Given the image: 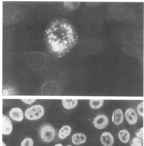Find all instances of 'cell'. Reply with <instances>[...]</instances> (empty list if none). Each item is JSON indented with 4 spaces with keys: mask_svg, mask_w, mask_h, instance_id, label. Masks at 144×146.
I'll use <instances>...</instances> for the list:
<instances>
[{
    "mask_svg": "<svg viewBox=\"0 0 144 146\" xmlns=\"http://www.w3.org/2000/svg\"><path fill=\"white\" fill-rule=\"evenodd\" d=\"M21 100L25 104L31 105L33 103L36 101V100L22 99Z\"/></svg>",
    "mask_w": 144,
    "mask_h": 146,
    "instance_id": "cell-19",
    "label": "cell"
},
{
    "mask_svg": "<svg viewBox=\"0 0 144 146\" xmlns=\"http://www.w3.org/2000/svg\"><path fill=\"white\" fill-rule=\"evenodd\" d=\"M142 140L139 138L134 137L131 146H142Z\"/></svg>",
    "mask_w": 144,
    "mask_h": 146,
    "instance_id": "cell-16",
    "label": "cell"
},
{
    "mask_svg": "<svg viewBox=\"0 0 144 146\" xmlns=\"http://www.w3.org/2000/svg\"><path fill=\"white\" fill-rule=\"evenodd\" d=\"M54 146H63L61 144V143H59V144H57L56 145Z\"/></svg>",
    "mask_w": 144,
    "mask_h": 146,
    "instance_id": "cell-21",
    "label": "cell"
},
{
    "mask_svg": "<svg viewBox=\"0 0 144 146\" xmlns=\"http://www.w3.org/2000/svg\"><path fill=\"white\" fill-rule=\"evenodd\" d=\"M137 110L139 114L141 117L144 116V103L142 102L139 104L137 106Z\"/></svg>",
    "mask_w": 144,
    "mask_h": 146,
    "instance_id": "cell-17",
    "label": "cell"
},
{
    "mask_svg": "<svg viewBox=\"0 0 144 146\" xmlns=\"http://www.w3.org/2000/svg\"><path fill=\"white\" fill-rule=\"evenodd\" d=\"M112 119L113 122L114 123V112L112 115Z\"/></svg>",
    "mask_w": 144,
    "mask_h": 146,
    "instance_id": "cell-20",
    "label": "cell"
},
{
    "mask_svg": "<svg viewBox=\"0 0 144 146\" xmlns=\"http://www.w3.org/2000/svg\"><path fill=\"white\" fill-rule=\"evenodd\" d=\"M104 100H90V107L93 109H98L103 106Z\"/></svg>",
    "mask_w": 144,
    "mask_h": 146,
    "instance_id": "cell-14",
    "label": "cell"
},
{
    "mask_svg": "<svg viewBox=\"0 0 144 146\" xmlns=\"http://www.w3.org/2000/svg\"><path fill=\"white\" fill-rule=\"evenodd\" d=\"M137 137L141 139H144V128H141V129L136 134Z\"/></svg>",
    "mask_w": 144,
    "mask_h": 146,
    "instance_id": "cell-18",
    "label": "cell"
},
{
    "mask_svg": "<svg viewBox=\"0 0 144 146\" xmlns=\"http://www.w3.org/2000/svg\"><path fill=\"white\" fill-rule=\"evenodd\" d=\"M78 40L76 29L65 18L53 20L45 31L46 47L49 52L55 57L62 58L68 55L77 44Z\"/></svg>",
    "mask_w": 144,
    "mask_h": 146,
    "instance_id": "cell-1",
    "label": "cell"
},
{
    "mask_svg": "<svg viewBox=\"0 0 144 146\" xmlns=\"http://www.w3.org/2000/svg\"><path fill=\"white\" fill-rule=\"evenodd\" d=\"M118 137L120 141L123 143H127L129 140L130 135L129 133L126 129L120 131L118 134Z\"/></svg>",
    "mask_w": 144,
    "mask_h": 146,
    "instance_id": "cell-13",
    "label": "cell"
},
{
    "mask_svg": "<svg viewBox=\"0 0 144 146\" xmlns=\"http://www.w3.org/2000/svg\"><path fill=\"white\" fill-rule=\"evenodd\" d=\"M108 122V119L106 116L101 115L95 118L94 121V125L96 128L103 129L106 127Z\"/></svg>",
    "mask_w": 144,
    "mask_h": 146,
    "instance_id": "cell-5",
    "label": "cell"
},
{
    "mask_svg": "<svg viewBox=\"0 0 144 146\" xmlns=\"http://www.w3.org/2000/svg\"><path fill=\"white\" fill-rule=\"evenodd\" d=\"M86 136L83 133H76L73 135L72 137V141L73 143L76 145L83 144L86 142Z\"/></svg>",
    "mask_w": 144,
    "mask_h": 146,
    "instance_id": "cell-9",
    "label": "cell"
},
{
    "mask_svg": "<svg viewBox=\"0 0 144 146\" xmlns=\"http://www.w3.org/2000/svg\"><path fill=\"white\" fill-rule=\"evenodd\" d=\"M44 114V109L41 105H36L25 111V118L28 120H35L40 119Z\"/></svg>",
    "mask_w": 144,
    "mask_h": 146,
    "instance_id": "cell-2",
    "label": "cell"
},
{
    "mask_svg": "<svg viewBox=\"0 0 144 146\" xmlns=\"http://www.w3.org/2000/svg\"><path fill=\"white\" fill-rule=\"evenodd\" d=\"M2 146H7L4 142H2Z\"/></svg>",
    "mask_w": 144,
    "mask_h": 146,
    "instance_id": "cell-22",
    "label": "cell"
},
{
    "mask_svg": "<svg viewBox=\"0 0 144 146\" xmlns=\"http://www.w3.org/2000/svg\"><path fill=\"white\" fill-rule=\"evenodd\" d=\"M101 143L104 146H112L114 143V138L111 133L106 132L103 133L100 137Z\"/></svg>",
    "mask_w": 144,
    "mask_h": 146,
    "instance_id": "cell-8",
    "label": "cell"
},
{
    "mask_svg": "<svg viewBox=\"0 0 144 146\" xmlns=\"http://www.w3.org/2000/svg\"><path fill=\"white\" fill-rule=\"evenodd\" d=\"M72 146L69 145H68V146Z\"/></svg>",
    "mask_w": 144,
    "mask_h": 146,
    "instance_id": "cell-23",
    "label": "cell"
},
{
    "mask_svg": "<svg viewBox=\"0 0 144 146\" xmlns=\"http://www.w3.org/2000/svg\"><path fill=\"white\" fill-rule=\"evenodd\" d=\"M9 116L13 120L18 122L22 121L24 119L23 111L19 108H14L10 110Z\"/></svg>",
    "mask_w": 144,
    "mask_h": 146,
    "instance_id": "cell-6",
    "label": "cell"
},
{
    "mask_svg": "<svg viewBox=\"0 0 144 146\" xmlns=\"http://www.w3.org/2000/svg\"><path fill=\"white\" fill-rule=\"evenodd\" d=\"M71 128L68 125L64 126L59 131L58 136L60 139H64L70 134Z\"/></svg>",
    "mask_w": 144,
    "mask_h": 146,
    "instance_id": "cell-11",
    "label": "cell"
},
{
    "mask_svg": "<svg viewBox=\"0 0 144 146\" xmlns=\"http://www.w3.org/2000/svg\"><path fill=\"white\" fill-rule=\"evenodd\" d=\"M125 115L126 120L130 125H134L137 121V115L133 109L129 108L126 110Z\"/></svg>",
    "mask_w": 144,
    "mask_h": 146,
    "instance_id": "cell-7",
    "label": "cell"
},
{
    "mask_svg": "<svg viewBox=\"0 0 144 146\" xmlns=\"http://www.w3.org/2000/svg\"><path fill=\"white\" fill-rule=\"evenodd\" d=\"M13 130L12 122L7 116L3 115L2 118V133L3 135H9Z\"/></svg>",
    "mask_w": 144,
    "mask_h": 146,
    "instance_id": "cell-4",
    "label": "cell"
},
{
    "mask_svg": "<svg viewBox=\"0 0 144 146\" xmlns=\"http://www.w3.org/2000/svg\"><path fill=\"white\" fill-rule=\"evenodd\" d=\"M40 135L42 139L45 142H51L55 137V130L50 125H44L40 129Z\"/></svg>",
    "mask_w": 144,
    "mask_h": 146,
    "instance_id": "cell-3",
    "label": "cell"
},
{
    "mask_svg": "<svg viewBox=\"0 0 144 146\" xmlns=\"http://www.w3.org/2000/svg\"><path fill=\"white\" fill-rule=\"evenodd\" d=\"M114 113V123L115 125H119L122 123L124 120L123 114L121 110L117 109L115 110Z\"/></svg>",
    "mask_w": 144,
    "mask_h": 146,
    "instance_id": "cell-12",
    "label": "cell"
},
{
    "mask_svg": "<svg viewBox=\"0 0 144 146\" xmlns=\"http://www.w3.org/2000/svg\"><path fill=\"white\" fill-rule=\"evenodd\" d=\"M33 140L30 138H27L22 141L21 146H33Z\"/></svg>",
    "mask_w": 144,
    "mask_h": 146,
    "instance_id": "cell-15",
    "label": "cell"
},
{
    "mask_svg": "<svg viewBox=\"0 0 144 146\" xmlns=\"http://www.w3.org/2000/svg\"><path fill=\"white\" fill-rule=\"evenodd\" d=\"M62 105L67 110H71L77 106L78 100H62Z\"/></svg>",
    "mask_w": 144,
    "mask_h": 146,
    "instance_id": "cell-10",
    "label": "cell"
}]
</instances>
